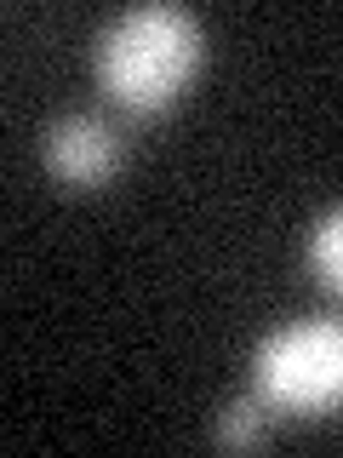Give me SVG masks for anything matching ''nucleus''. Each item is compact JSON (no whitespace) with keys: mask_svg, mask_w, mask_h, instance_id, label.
<instances>
[{"mask_svg":"<svg viewBox=\"0 0 343 458\" xmlns=\"http://www.w3.org/2000/svg\"><path fill=\"white\" fill-rule=\"evenodd\" d=\"M304 258H309V276L326 286L332 298H343V207L321 212L304 241Z\"/></svg>","mask_w":343,"mask_h":458,"instance_id":"4","label":"nucleus"},{"mask_svg":"<svg viewBox=\"0 0 343 458\" xmlns=\"http://www.w3.org/2000/svg\"><path fill=\"white\" fill-rule=\"evenodd\" d=\"M40 155H46V172L57 183H69V190H97V183H109L114 172H121L126 143L109 121H97V114H63V121L46 126Z\"/></svg>","mask_w":343,"mask_h":458,"instance_id":"3","label":"nucleus"},{"mask_svg":"<svg viewBox=\"0 0 343 458\" xmlns=\"http://www.w3.org/2000/svg\"><path fill=\"white\" fill-rule=\"evenodd\" d=\"M200 57H206V29L195 12L149 0V6L121 12L97 35V86L109 104L132 114H161L195 81Z\"/></svg>","mask_w":343,"mask_h":458,"instance_id":"1","label":"nucleus"},{"mask_svg":"<svg viewBox=\"0 0 343 458\" xmlns=\"http://www.w3.org/2000/svg\"><path fill=\"white\" fill-rule=\"evenodd\" d=\"M212 441H218V447H252V441H264V401L257 395L229 401L218 412V424H212Z\"/></svg>","mask_w":343,"mask_h":458,"instance_id":"5","label":"nucleus"},{"mask_svg":"<svg viewBox=\"0 0 343 458\" xmlns=\"http://www.w3.org/2000/svg\"><path fill=\"white\" fill-rule=\"evenodd\" d=\"M252 390L264 407L326 419L343 407V315H309V321L275 327L252 350Z\"/></svg>","mask_w":343,"mask_h":458,"instance_id":"2","label":"nucleus"}]
</instances>
